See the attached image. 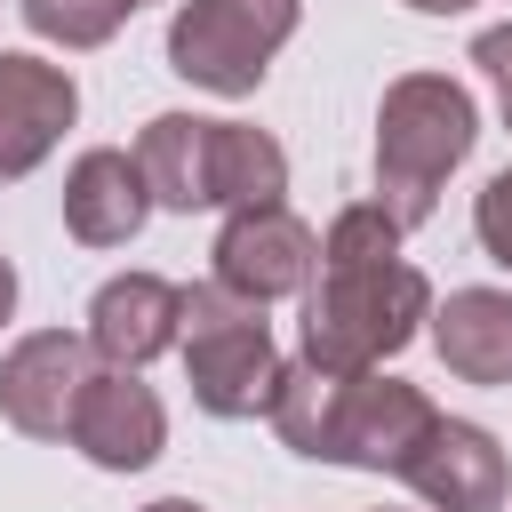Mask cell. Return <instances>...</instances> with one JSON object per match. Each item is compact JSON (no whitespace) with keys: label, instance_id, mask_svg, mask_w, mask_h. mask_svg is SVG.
<instances>
[{"label":"cell","instance_id":"1","mask_svg":"<svg viewBox=\"0 0 512 512\" xmlns=\"http://www.w3.org/2000/svg\"><path fill=\"white\" fill-rule=\"evenodd\" d=\"M136 168L152 184V208H264L288 192V152L248 128V120H200V112H160L136 136Z\"/></svg>","mask_w":512,"mask_h":512},{"label":"cell","instance_id":"2","mask_svg":"<svg viewBox=\"0 0 512 512\" xmlns=\"http://www.w3.org/2000/svg\"><path fill=\"white\" fill-rule=\"evenodd\" d=\"M480 136V112H472V88L448 80V72H400L376 104V200L408 224H424L440 208V184L464 168Z\"/></svg>","mask_w":512,"mask_h":512},{"label":"cell","instance_id":"3","mask_svg":"<svg viewBox=\"0 0 512 512\" xmlns=\"http://www.w3.org/2000/svg\"><path fill=\"white\" fill-rule=\"evenodd\" d=\"M424 320H432V280L408 256L360 264V272H320L304 288V360H320L336 376H368L392 352H408Z\"/></svg>","mask_w":512,"mask_h":512},{"label":"cell","instance_id":"4","mask_svg":"<svg viewBox=\"0 0 512 512\" xmlns=\"http://www.w3.org/2000/svg\"><path fill=\"white\" fill-rule=\"evenodd\" d=\"M176 344H184V384H192V400H200L208 416L240 424V416H264V408H272L280 352H272L264 304L232 296L224 280H200V288H184Z\"/></svg>","mask_w":512,"mask_h":512},{"label":"cell","instance_id":"5","mask_svg":"<svg viewBox=\"0 0 512 512\" xmlns=\"http://www.w3.org/2000/svg\"><path fill=\"white\" fill-rule=\"evenodd\" d=\"M296 16L304 0H184L168 24V72L208 96H256Z\"/></svg>","mask_w":512,"mask_h":512},{"label":"cell","instance_id":"6","mask_svg":"<svg viewBox=\"0 0 512 512\" xmlns=\"http://www.w3.org/2000/svg\"><path fill=\"white\" fill-rule=\"evenodd\" d=\"M216 280L248 304H280V296H304L320 280V232L304 216H288L280 200L264 208H232L224 232H216Z\"/></svg>","mask_w":512,"mask_h":512},{"label":"cell","instance_id":"7","mask_svg":"<svg viewBox=\"0 0 512 512\" xmlns=\"http://www.w3.org/2000/svg\"><path fill=\"white\" fill-rule=\"evenodd\" d=\"M64 440L96 464V472H144L168 448V408L136 368H88Z\"/></svg>","mask_w":512,"mask_h":512},{"label":"cell","instance_id":"8","mask_svg":"<svg viewBox=\"0 0 512 512\" xmlns=\"http://www.w3.org/2000/svg\"><path fill=\"white\" fill-rule=\"evenodd\" d=\"M80 384H88V336H72V328H32V336H16L8 360H0V416H8L24 440H64Z\"/></svg>","mask_w":512,"mask_h":512},{"label":"cell","instance_id":"9","mask_svg":"<svg viewBox=\"0 0 512 512\" xmlns=\"http://www.w3.org/2000/svg\"><path fill=\"white\" fill-rule=\"evenodd\" d=\"M72 120H80V88H72V72L48 64V56L0 48V184L32 176V168L64 144Z\"/></svg>","mask_w":512,"mask_h":512},{"label":"cell","instance_id":"10","mask_svg":"<svg viewBox=\"0 0 512 512\" xmlns=\"http://www.w3.org/2000/svg\"><path fill=\"white\" fill-rule=\"evenodd\" d=\"M400 480H408L432 512H504V496H512V464H504L496 432H480V424H464V416H440L432 440L416 448V464H408Z\"/></svg>","mask_w":512,"mask_h":512},{"label":"cell","instance_id":"11","mask_svg":"<svg viewBox=\"0 0 512 512\" xmlns=\"http://www.w3.org/2000/svg\"><path fill=\"white\" fill-rule=\"evenodd\" d=\"M440 408L400 384V376H352V400H344V440H336V464H360V472H408L416 448L432 440Z\"/></svg>","mask_w":512,"mask_h":512},{"label":"cell","instance_id":"12","mask_svg":"<svg viewBox=\"0 0 512 512\" xmlns=\"http://www.w3.org/2000/svg\"><path fill=\"white\" fill-rule=\"evenodd\" d=\"M176 320H184V288L160 280V272H120L88 296V352L104 368H144L176 344Z\"/></svg>","mask_w":512,"mask_h":512},{"label":"cell","instance_id":"13","mask_svg":"<svg viewBox=\"0 0 512 512\" xmlns=\"http://www.w3.org/2000/svg\"><path fill=\"white\" fill-rule=\"evenodd\" d=\"M144 216H152V184H144L136 152L96 144V152L72 160V176H64V232L80 248H128L144 232Z\"/></svg>","mask_w":512,"mask_h":512},{"label":"cell","instance_id":"14","mask_svg":"<svg viewBox=\"0 0 512 512\" xmlns=\"http://www.w3.org/2000/svg\"><path fill=\"white\" fill-rule=\"evenodd\" d=\"M432 352L464 384H512V296L448 288V304H432Z\"/></svg>","mask_w":512,"mask_h":512},{"label":"cell","instance_id":"15","mask_svg":"<svg viewBox=\"0 0 512 512\" xmlns=\"http://www.w3.org/2000/svg\"><path fill=\"white\" fill-rule=\"evenodd\" d=\"M344 400H352V376L320 368V360H280V384H272V432L312 456V464H336V440H344Z\"/></svg>","mask_w":512,"mask_h":512},{"label":"cell","instance_id":"16","mask_svg":"<svg viewBox=\"0 0 512 512\" xmlns=\"http://www.w3.org/2000/svg\"><path fill=\"white\" fill-rule=\"evenodd\" d=\"M392 256H400V216L384 200H352L320 232V272H360V264H392Z\"/></svg>","mask_w":512,"mask_h":512},{"label":"cell","instance_id":"17","mask_svg":"<svg viewBox=\"0 0 512 512\" xmlns=\"http://www.w3.org/2000/svg\"><path fill=\"white\" fill-rule=\"evenodd\" d=\"M24 8V24L48 40V48H104L136 8H152V0H16Z\"/></svg>","mask_w":512,"mask_h":512},{"label":"cell","instance_id":"18","mask_svg":"<svg viewBox=\"0 0 512 512\" xmlns=\"http://www.w3.org/2000/svg\"><path fill=\"white\" fill-rule=\"evenodd\" d=\"M472 232H480V248L512 272V168H496L488 184H480V208H472Z\"/></svg>","mask_w":512,"mask_h":512},{"label":"cell","instance_id":"19","mask_svg":"<svg viewBox=\"0 0 512 512\" xmlns=\"http://www.w3.org/2000/svg\"><path fill=\"white\" fill-rule=\"evenodd\" d=\"M472 64L488 72V88H496V112H504V128H512V24H488V32L472 40Z\"/></svg>","mask_w":512,"mask_h":512},{"label":"cell","instance_id":"20","mask_svg":"<svg viewBox=\"0 0 512 512\" xmlns=\"http://www.w3.org/2000/svg\"><path fill=\"white\" fill-rule=\"evenodd\" d=\"M8 312H16V264L0 256V328H8Z\"/></svg>","mask_w":512,"mask_h":512},{"label":"cell","instance_id":"21","mask_svg":"<svg viewBox=\"0 0 512 512\" xmlns=\"http://www.w3.org/2000/svg\"><path fill=\"white\" fill-rule=\"evenodd\" d=\"M416 16H456V8H472V0H408Z\"/></svg>","mask_w":512,"mask_h":512},{"label":"cell","instance_id":"22","mask_svg":"<svg viewBox=\"0 0 512 512\" xmlns=\"http://www.w3.org/2000/svg\"><path fill=\"white\" fill-rule=\"evenodd\" d=\"M144 512H200L192 496H160V504H144Z\"/></svg>","mask_w":512,"mask_h":512}]
</instances>
